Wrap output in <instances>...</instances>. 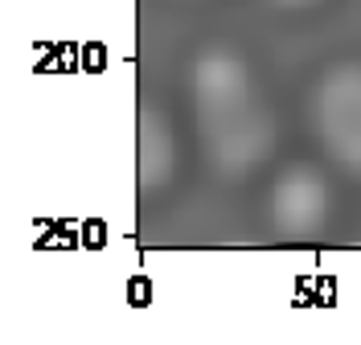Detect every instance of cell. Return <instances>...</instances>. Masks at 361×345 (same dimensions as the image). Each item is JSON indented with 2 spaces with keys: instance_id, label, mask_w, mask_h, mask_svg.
<instances>
[{
  "instance_id": "6da1fadb",
  "label": "cell",
  "mask_w": 361,
  "mask_h": 345,
  "mask_svg": "<svg viewBox=\"0 0 361 345\" xmlns=\"http://www.w3.org/2000/svg\"><path fill=\"white\" fill-rule=\"evenodd\" d=\"M193 123L214 173L247 177L275 152L279 123L250 66L230 49H205L189 74Z\"/></svg>"
},
{
  "instance_id": "3957f363",
  "label": "cell",
  "mask_w": 361,
  "mask_h": 345,
  "mask_svg": "<svg viewBox=\"0 0 361 345\" xmlns=\"http://www.w3.org/2000/svg\"><path fill=\"white\" fill-rule=\"evenodd\" d=\"M329 218V185L312 164H288L271 185V222L279 234L304 238Z\"/></svg>"
},
{
  "instance_id": "5b68a950",
  "label": "cell",
  "mask_w": 361,
  "mask_h": 345,
  "mask_svg": "<svg viewBox=\"0 0 361 345\" xmlns=\"http://www.w3.org/2000/svg\"><path fill=\"white\" fill-rule=\"evenodd\" d=\"M271 4H279V8H308L316 0H271Z\"/></svg>"
},
{
  "instance_id": "7a4b0ae2",
  "label": "cell",
  "mask_w": 361,
  "mask_h": 345,
  "mask_svg": "<svg viewBox=\"0 0 361 345\" xmlns=\"http://www.w3.org/2000/svg\"><path fill=\"white\" fill-rule=\"evenodd\" d=\"M312 132L329 161L361 177V62H333L316 78Z\"/></svg>"
},
{
  "instance_id": "277c9868",
  "label": "cell",
  "mask_w": 361,
  "mask_h": 345,
  "mask_svg": "<svg viewBox=\"0 0 361 345\" xmlns=\"http://www.w3.org/2000/svg\"><path fill=\"white\" fill-rule=\"evenodd\" d=\"M177 173V136L160 107L144 103L135 115V181L144 193H157Z\"/></svg>"
}]
</instances>
